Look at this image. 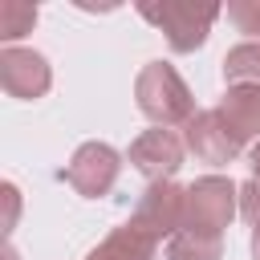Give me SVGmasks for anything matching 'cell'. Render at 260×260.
Listing matches in <instances>:
<instances>
[{"label": "cell", "instance_id": "obj_15", "mask_svg": "<svg viewBox=\"0 0 260 260\" xmlns=\"http://www.w3.org/2000/svg\"><path fill=\"white\" fill-rule=\"evenodd\" d=\"M240 215H244L252 228H260V183H256V179H248V183L240 187Z\"/></svg>", "mask_w": 260, "mask_h": 260}, {"label": "cell", "instance_id": "obj_2", "mask_svg": "<svg viewBox=\"0 0 260 260\" xmlns=\"http://www.w3.org/2000/svg\"><path fill=\"white\" fill-rule=\"evenodd\" d=\"M219 4H195V0H162V4H138V16L146 20V24H154L162 37H167V45L175 49V53H195L203 41H207V32H211V24L219 20Z\"/></svg>", "mask_w": 260, "mask_h": 260}, {"label": "cell", "instance_id": "obj_6", "mask_svg": "<svg viewBox=\"0 0 260 260\" xmlns=\"http://www.w3.org/2000/svg\"><path fill=\"white\" fill-rule=\"evenodd\" d=\"M183 154H187V142H183L175 130H167V126L142 130V134L130 142V150H126L130 167H134L138 175H146V183L171 179V175L183 167Z\"/></svg>", "mask_w": 260, "mask_h": 260}, {"label": "cell", "instance_id": "obj_18", "mask_svg": "<svg viewBox=\"0 0 260 260\" xmlns=\"http://www.w3.org/2000/svg\"><path fill=\"white\" fill-rule=\"evenodd\" d=\"M252 260H260V228H252Z\"/></svg>", "mask_w": 260, "mask_h": 260}, {"label": "cell", "instance_id": "obj_10", "mask_svg": "<svg viewBox=\"0 0 260 260\" xmlns=\"http://www.w3.org/2000/svg\"><path fill=\"white\" fill-rule=\"evenodd\" d=\"M154 252H158V240H150V236L138 232L134 223H122V228H114L85 260H154Z\"/></svg>", "mask_w": 260, "mask_h": 260}, {"label": "cell", "instance_id": "obj_9", "mask_svg": "<svg viewBox=\"0 0 260 260\" xmlns=\"http://www.w3.org/2000/svg\"><path fill=\"white\" fill-rule=\"evenodd\" d=\"M215 110L244 146L260 142V89L256 85H228V93H223V102Z\"/></svg>", "mask_w": 260, "mask_h": 260}, {"label": "cell", "instance_id": "obj_1", "mask_svg": "<svg viewBox=\"0 0 260 260\" xmlns=\"http://www.w3.org/2000/svg\"><path fill=\"white\" fill-rule=\"evenodd\" d=\"M134 102L138 110L154 122V126H187L199 110H195V98L187 89V81L179 77L175 65L167 61H146L134 77Z\"/></svg>", "mask_w": 260, "mask_h": 260}, {"label": "cell", "instance_id": "obj_8", "mask_svg": "<svg viewBox=\"0 0 260 260\" xmlns=\"http://www.w3.org/2000/svg\"><path fill=\"white\" fill-rule=\"evenodd\" d=\"M183 142H187V150L199 162H211V167H228V162H236L244 154V142L228 130V122L219 118V110H199L183 126Z\"/></svg>", "mask_w": 260, "mask_h": 260}, {"label": "cell", "instance_id": "obj_16", "mask_svg": "<svg viewBox=\"0 0 260 260\" xmlns=\"http://www.w3.org/2000/svg\"><path fill=\"white\" fill-rule=\"evenodd\" d=\"M0 195H4V203H8V215H4V236H12L16 215H20V191H16V183H4V187H0Z\"/></svg>", "mask_w": 260, "mask_h": 260}, {"label": "cell", "instance_id": "obj_14", "mask_svg": "<svg viewBox=\"0 0 260 260\" xmlns=\"http://www.w3.org/2000/svg\"><path fill=\"white\" fill-rule=\"evenodd\" d=\"M228 20L248 41H260V0H232L228 4Z\"/></svg>", "mask_w": 260, "mask_h": 260}, {"label": "cell", "instance_id": "obj_12", "mask_svg": "<svg viewBox=\"0 0 260 260\" xmlns=\"http://www.w3.org/2000/svg\"><path fill=\"white\" fill-rule=\"evenodd\" d=\"M223 81L260 89V41H244V45L223 53Z\"/></svg>", "mask_w": 260, "mask_h": 260}, {"label": "cell", "instance_id": "obj_3", "mask_svg": "<svg viewBox=\"0 0 260 260\" xmlns=\"http://www.w3.org/2000/svg\"><path fill=\"white\" fill-rule=\"evenodd\" d=\"M240 211V187L223 175H203L187 187V232H203V236H223V228L236 219Z\"/></svg>", "mask_w": 260, "mask_h": 260}, {"label": "cell", "instance_id": "obj_5", "mask_svg": "<svg viewBox=\"0 0 260 260\" xmlns=\"http://www.w3.org/2000/svg\"><path fill=\"white\" fill-rule=\"evenodd\" d=\"M122 175V154L110 146V142H81L65 167V183L81 195V199H102L110 195V187L118 183Z\"/></svg>", "mask_w": 260, "mask_h": 260}, {"label": "cell", "instance_id": "obj_4", "mask_svg": "<svg viewBox=\"0 0 260 260\" xmlns=\"http://www.w3.org/2000/svg\"><path fill=\"white\" fill-rule=\"evenodd\" d=\"M187 219V187H179L175 179L162 183H146V191L138 195V207L130 215V223L138 232H146L150 240H171L183 232Z\"/></svg>", "mask_w": 260, "mask_h": 260}, {"label": "cell", "instance_id": "obj_7", "mask_svg": "<svg viewBox=\"0 0 260 260\" xmlns=\"http://www.w3.org/2000/svg\"><path fill=\"white\" fill-rule=\"evenodd\" d=\"M53 85V69L37 49H16L4 45L0 49V89L16 102H37L45 98Z\"/></svg>", "mask_w": 260, "mask_h": 260}, {"label": "cell", "instance_id": "obj_13", "mask_svg": "<svg viewBox=\"0 0 260 260\" xmlns=\"http://www.w3.org/2000/svg\"><path fill=\"white\" fill-rule=\"evenodd\" d=\"M32 24H37V4H28V0H0V41L4 45L20 41L24 32H32Z\"/></svg>", "mask_w": 260, "mask_h": 260}, {"label": "cell", "instance_id": "obj_19", "mask_svg": "<svg viewBox=\"0 0 260 260\" xmlns=\"http://www.w3.org/2000/svg\"><path fill=\"white\" fill-rule=\"evenodd\" d=\"M4 260H20V256H16V248H12V244H8V248H4Z\"/></svg>", "mask_w": 260, "mask_h": 260}, {"label": "cell", "instance_id": "obj_11", "mask_svg": "<svg viewBox=\"0 0 260 260\" xmlns=\"http://www.w3.org/2000/svg\"><path fill=\"white\" fill-rule=\"evenodd\" d=\"M167 260H223V236L203 232H179L167 240Z\"/></svg>", "mask_w": 260, "mask_h": 260}, {"label": "cell", "instance_id": "obj_17", "mask_svg": "<svg viewBox=\"0 0 260 260\" xmlns=\"http://www.w3.org/2000/svg\"><path fill=\"white\" fill-rule=\"evenodd\" d=\"M248 167H252V179L260 183V142H256V146L248 150Z\"/></svg>", "mask_w": 260, "mask_h": 260}]
</instances>
